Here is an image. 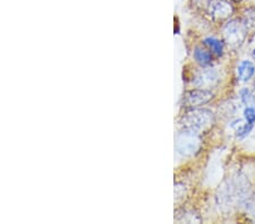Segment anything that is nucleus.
Listing matches in <instances>:
<instances>
[{
  "label": "nucleus",
  "instance_id": "4468645a",
  "mask_svg": "<svg viewBox=\"0 0 255 224\" xmlns=\"http://www.w3.org/2000/svg\"><path fill=\"white\" fill-rule=\"evenodd\" d=\"M252 57H253V59L255 60V49H254L253 52H252Z\"/></svg>",
  "mask_w": 255,
  "mask_h": 224
},
{
  "label": "nucleus",
  "instance_id": "0eeeda50",
  "mask_svg": "<svg viewBox=\"0 0 255 224\" xmlns=\"http://www.w3.org/2000/svg\"><path fill=\"white\" fill-rule=\"evenodd\" d=\"M254 74H255V66L252 61L243 60L242 63L238 65L237 75L240 80L249 81L254 76Z\"/></svg>",
  "mask_w": 255,
  "mask_h": 224
},
{
  "label": "nucleus",
  "instance_id": "39448f33",
  "mask_svg": "<svg viewBox=\"0 0 255 224\" xmlns=\"http://www.w3.org/2000/svg\"><path fill=\"white\" fill-rule=\"evenodd\" d=\"M212 99L213 93L210 89L195 88L185 93L183 96V104L185 108L194 109L209 103Z\"/></svg>",
  "mask_w": 255,
  "mask_h": 224
},
{
  "label": "nucleus",
  "instance_id": "6e6552de",
  "mask_svg": "<svg viewBox=\"0 0 255 224\" xmlns=\"http://www.w3.org/2000/svg\"><path fill=\"white\" fill-rule=\"evenodd\" d=\"M203 44L207 46L213 55H216L217 57H221L224 55V42L220 41L219 39L213 38V36H208L203 40Z\"/></svg>",
  "mask_w": 255,
  "mask_h": 224
},
{
  "label": "nucleus",
  "instance_id": "f8f14e48",
  "mask_svg": "<svg viewBox=\"0 0 255 224\" xmlns=\"http://www.w3.org/2000/svg\"><path fill=\"white\" fill-rule=\"evenodd\" d=\"M244 118H245L246 122H249V124L254 126V124H255V108L246 107L244 109Z\"/></svg>",
  "mask_w": 255,
  "mask_h": 224
},
{
  "label": "nucleus",
  "instance_id": "423d86ee",
  "mask_svg": "<svg viewBox=\"0 0 255 224\" xmlns=\"http://www.w3.org/2000/svg\"><path fill=\"white\" fill-rule=\"evenodd\" d=\"M219 74L216 69L213 68H205L199 72L193 79V84L199 88L209 89L210 87L216 86L219 83Z\"/></svg>",
  "mask_w": 255,
  "mask_h": 224
},
{
  "label": "nucleus",
  "instance_id": "ddd939ff",
  "mask_svg": "<svg viewBox=\"0 0 255 224\" xmlns=\"http://www.w3.org/2000/svg\"><path fill=\"white\" fill-rule=\"evenodd\" d=\"M252 93H251L249 88H243L241 91V99L243 101V103L249 104L250 101L252 100Z\"/></svg>",
  "mask_w": 255,
  "mask_h": 224
},
{
  "label": "nucleus",
  "instance_id": "9b49d317",
  "mask_svg": "<svg viewBox=\"0 0 255 224\" xmlns=\"http://www.w3.org/2000/svg\"><path fill=\"white\" fill-rule=\"evenodd\" d=\"M253 129V125L249 124V122H246V124H242V121L240 122V125H238V127L236 128V137L237 138H245L246 136L250 135V133L252 132Z\"/></svg>",
  "mask_w": 255,
  "mask_h": 224
},
{
  "label": "nucleus",
  "instance_id": "9d476101",
  "mask_svg": "<svg viewBox=\"0 0 255 224\" xmlns=\"http://www.w3.org/2000/svg\"><path fill=\"white\" fill-rule=\"evenodd\" d=\"M243 24H244L248 31H255V9L254 8H248L243 17Z\"/></svg>",
  "mask_w": 255,
  "mask_h": 224
},
{
  "label": "nucleus",
  "instance_id": "7ed1b4c3",
  "mask_svg": "<svg viewBox=\"0 0 255 224\" xmlns=\"http://www.w3.org/2000/svg\"><path fill=\"white\" fill-rule=\"evenodd\" d=\"M248 30L243 22L237 19H232L226 23L223 28V33L226 43L228 47L233 49L240 48L245 42L246 36H248Z\"/></svg>",
  "mask_w": 255,
  "mask_h": 224
},
{
  "label": "nucleus",
  "instance_id": "f03ea898",
  "mask_svg": "<svg viewBox=\"0 0 255 224\" xmlns=\"http://www.w3.org/2000/svg\"><path fill=\"white\" fill-rule=\"evenodd\" d=\"M201 146H202V138L200 133L183 128L182 132L177 134L175 149L177 153L183 157L196 155L200 152Z\"/></svg>",
  "mask_w": 255,
  "mask_h": 224
},
{
  "label": "nucleus",
  "instance_id": "1a4fd4ad",
  "mask_svg": "<svg viewBox=\"0 0 255 224\" xmlns=\"http://www.w3.org/2000/svg\"><path fill=\"white\" fill-rule=\"evenodd\" d=\"M193 56H194V59H195L196 63L201 65V66H203V67L209 66V65L211 64V61H212L211 54H210L208 50H205V49L201 48V47H196L194 49Z\"/></svg>",
  "mask_w": 255,
  "mask_h": 224
},
{
  "label": "nucleus",
  "instance_id": "20e7f679",
  "mask_svg": "<svg viewBox=\"0 0 255 224\" xmlns=\"http://www.w3.org/2000/svg\"><path fill=\"white\" fill-rule=\"evenodd\" d=\"M204 10L215 20H225L234 13V7L228 0H207Z\"/></svg>",
  "mask_w": 255,
  "mask_h": 224
},
{
  "label": "nucleus",
  "instance_id": "f257e3e1",
  "mask_svg": "<svg viewBox=\"0 0 255 224\" xmlns=\"http://www.w3.org/2000/svg\"><path fill=\"white\" fill-rule=\"evenodd\" d=\"M179 124L185 129L202 134L212 128L215 124V115L208 109H192L180 118Z\"/></svg>",
  "mask_w": 255,
  "mask_h": 224
}]
</instances>
